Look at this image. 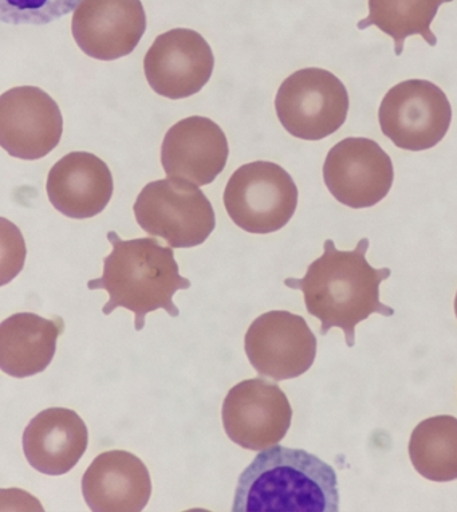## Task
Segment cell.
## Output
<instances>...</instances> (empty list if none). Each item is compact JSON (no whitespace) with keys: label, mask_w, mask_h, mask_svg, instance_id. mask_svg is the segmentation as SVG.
Instances as JSON below:
<instances>
[{"label":"cell","mask_w":457,"mask_h":512,"mask_svg":"<svg viewBox=\"0 0 457 512\" xmlns=\"http://www.w3.org/2000/svg\"><path fill=\"white\" fill-rule=\"evenodd\" d=\"M336 471L309 452L283 445L263 450L240 475L234 512H337Z\"/></svg>","instance_id":"7a4b0ae2"},{"label":"cell","mask_w":457,"mask_h":512,"mask_svg":"<svg viewBox=\"0 0 457 512\" xmlns=\"http://www.w3.org/2000/svg\"><path fill=\"white\" fill-rule=\"evenodd\" d=\"M65 330L61 317L47 319L18 313L0 325V368L15 378L42 373L53 361L57 340Z\"/></svg>","instance_id":"ac0fdd59"},{"label":"cell","mask_w":457,"mask_h":512,"mask_svg":"<svg viewBox=\"0 0 457 512\" xmlns=\"http://www.w3.org/2000/svg\"><path fill=\"white\" fill-rule=\"evenodd\" d=\"M228 141L222 128L207 117L184 118L173 125L161 145V164L169 179L203 187L226 168Z\"/></svg>","instance_id":"5bb4252c"},{"label":"cell","mask_w":457,"mask_h":512,"mask_svg":"<svg viewBox=\"0 0 457 512\" xmlns=\"http://www.w3.org/2000/svg\"><path fill=\"white\" fill-rule=\"evenodd\" d=\"M113 176L93 153L73 152L62 157L47 177V196L55 210L72 219L101 214L113 196Z\"/></svg>","instance_id":"2e32d148"},{"label":"cell","mask_w":457,"mask_h":512,"mask_svg":"<svg viewBox=\"0 0 457 512\" xmlns=\"http://www.w3.org/2000/svg\"><path fill=\"white\" fill-rule=\"evenodd\" d=\"M330 194L346 207L361 210L388 196L395 168L388 153L365 137H348L334 145L323 164Z\"/></svg>","instance_id":"30bf717a"},{"label":"cell","mask_w":457,"mask_h":512,"mask_svg":"<svg viewBox=\"0 0 457 512\" xmlns=\"http://www.w3.org/2000/svg\"><path fill=\"white\" fill-rule=\"evenodd\" d=\"M215 58L196 31L173 29L159 35L144 59L148 84L161 97L181 100L199 93L210 81Z\"/></svg>","instance_id":"7c38bea8"},{"label":"cell","mask_w":457,"mask_h":512,"mask_svg":"<svg viewBox=\"0 0 457 512\" xmlns=\"http://www.w3.org/2000/svg\"><path fill=\"white\" fill-rule=\"evenodd\" d=\"M147 30L141 0H81L73 15L72 31L78 47L100 61L126 57Z\"/></svg>","instance_id":"4fadbf2b"},{"label":"cell","mask_w":457,"mask_h":512,"mask_svg":"<svg viewBox=\"0 0 457 512\" xmlns=\"http://www.w3.org/2000/svg\"><path fill=\"white\" fill-rule=\"evenodd\" d=\"M455 313H456V317H457V294H456V298H455Z\"/></svg>","instance_id":"7402d4cb"},{"label":"cell","mask_w":457,"mask_h":512,"mask_svg":"<svg viewBox=\"0 0 457 512\" xmlns=\"http://www.w3.org/2000/svg\"><path fill=\"white\" fill-rule=\"evenodd\" d=\"M381 131L397 148L420 152L436 147L448 133L452 106L439 86L408 80L385 94L378 110Z\"/></svg>","instance_id":"52a82bcc"},{"label":"cell","mask_w":457,"mask_h":512,"mask_svg":"<svg viewBox=\"0 0 457 512\" xmlns=\"http://www.w3.org/2000/svg\"><path fill=\"white\" fill-rule=\"evenodd\" d=\"M244 350L260 376L285 381L302 376L314 364L317 338L301 315L274 310L252 322Z\"/></svg>","instance_id":"ba28073f"},{"label":"cell","mask_w":457,"mask_h":512,"mask_svg":"<svg viewBox=\"0 0 457 512\" xmlns=\"http://www.w3.org/2000/svg\"><path fill=\"white\" fill-rule=\"evenodd\" d=\"M112 254L104 259V274L88 282L90 290H105L109 301L102 309L105 315L118 307L135 313L137 332L144 329L145 317L159 309L171 317L180 311L173 295L191 287L189 279L181 277L172 247L161 246L155 238L122 240L109 232Z\"/></svg>","instance_id":"3957f363"},{"label":"cell","mask_w":457,"mask_h":512,"mask_svg":"<svg viewBox=\"0 0 457 512\" xmlns=\"http://www.w3.org/2000/svg\"><path fill=\"white\" fill-rule=\"evenodd\" d=\"M349 94L337 76L325 69L298 70L286 78L275 98L283 128L297 139L318 141L345 124Z\"/></svg>","instance_id":"8992f818"},{"label":"cell","mask_w":457,"mask_h":512,"mask_svg":"<svg viewBox=\"0 0 457 512\" xmlns=\"http://www.w3.org/2000/svg\"><path fill=\"white\" fill-rule=\"evenodd\" d=\"M323 255L307 269L302 279H286L290 289L301 290L310 315L321 321V334L344 330L346 345L356 344V326L372 314L392 317L395 310L380 301V285L389 269L377 270L366 261L369 239L352 251L338 250L332 239L323 243Z\"/></svg>","instance_id":"6da1fadb"},{"label":"cell","mask_w":457,"mask_h":512,"mask_svg":"<svg viewBox=\"0 0 457 512\" xmlns=\"http://www.w3.org/2000/svg\"><path fill=\"white\" fill-rule=\"evenodd\" d=\"M409 458L425 479L437 483L457 479V419L449 415L429 417L413 429Z\"/></svg>","instance_id":"d6986e66"},{"label":"cell","mask_w":457,"mask_h":512,"mask_svg":"<svg viewBox=\"0 0 457 512\" xmlns=\"http://www.w3.org/2000/svg\"><path fill=\"white\" fill-rule=\"evenodd\" d=\"M133 211L147 234L172 248L200 246L216 226L214 208L198 185L169 177L145 185Z\"/></svg>","instance_id":"277c9868"},{"label":"cell","mask_w":457,"mask_h":512,"mask_svg":"<svg viewBox=\"0 0 457 512\" xmlns=\"http://www.w3.org/2000/svg\"><path fill=\"white\" fill-rule=\"evenodd\" d=\"M81 0H0V19L9 25H47L76 10Z\"/></svg>","instance_id":"44dd1931"},{"label":"cell","mask_w":457,"mask_h":512,"mask_svg":"<svg viewBox=\"0 0 457 512\" xmlns=\"http://www.w3.org/2000/svg\"><path fill=\"white\" fill-rule=\"evenodd\" d=\"M22 444L34 470L50 476L65 475L77 466L88 448V427L72 409L49 408L30 421Z\"/></svg>","instance_id":"e0dca14e"},{"label":"cell","mask_w":457,"mask_h":512,"mask_svg":"<svg viewBox=\"0 0 457 512\" xmlns=\"http://www.w3.org/2000/svg\"><path fill=\"white\" fill-rule=\"evenodd\" d=\"M222 419L231 441L244 450L263 451L285 439L293 408L277 384L252 378L239 382L228 392Z\"/></svg>","instance_id":"9c48e42d"},{"label":"cell","mask_w":457,"mask_h":512,"mask_svg":"<svg viewBox=\"0 0 457 512\" xmlns=\"http://www.w3.org/2000/svg\"><path fill=\"white\" fill-rule=\"evenodd\" d=\"M453 0H368V18L358 22V29L370 26L392 37L396 55L403 54L405 39L420 35L429 46L437 45L431 25L440 7Z\"/></svg>","instance_id":"ffe728a7"},{"label":"cell","mask_w":457,"mask_h":512,"mask_svg":"<svg viewBox=\"0 0 457 512\" xmlns=\"http://www.w3.org/2000/svg\"><path fill=\"white\" fill-rule=\"evenodd\" d=\"M82 494L94 512L143 511L152 495L151 474L128 451L104 452L86 470Z\"/></svg>","instance_id":"9a60e30c"},{"label":"cell","mask_w":457,"mask_h":512,"mask_svg":"<svg viewBox=\"0 0 457 512\" xmlns=\"http://www.w3.org/2000/svg\"><path fill=\"white\" fill-rule=\"evenodd\" d=\"M61 109L42 89L21 86L0 97V144L9 155L38 160L61 141Z\"/></svg>","instance_id":"8fae6325"},{"label":"cell","mask_w":457,"mask_h":512,"mask_svg":"<svg viewBox=\"0 0 457 512\" xmlns=\"http://www.w3.org/2000/svg\"><path fill=\"white\" fill-rule=\"evenodd\" d=\"M232 222L250 234L282 230L298 206V188L281 165L255 161L236 169L224 191Z\"/></svg>","instance_id":"5b68a950"}]
</instances>
